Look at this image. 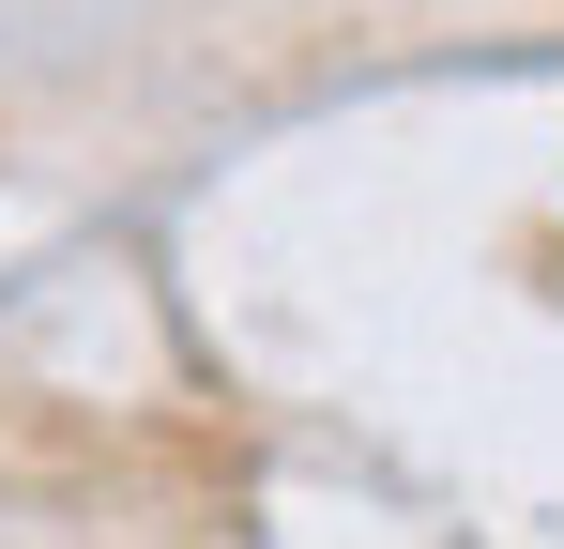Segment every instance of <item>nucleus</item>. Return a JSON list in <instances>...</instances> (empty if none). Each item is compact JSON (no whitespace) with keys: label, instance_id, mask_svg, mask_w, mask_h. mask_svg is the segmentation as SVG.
<instances>
[]
</instances>
